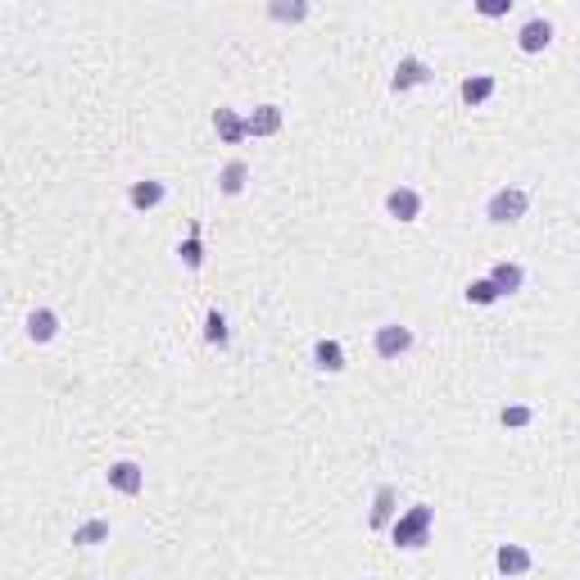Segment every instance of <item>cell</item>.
Instances as JSON below:
<instances>
[{"instance_id": "1", "label": "cell", "mask_w": 580, "mask_h": 580, "mask_svg": "<svg viewBox=\"0 0 580 580\" xmlns=\"http://www.w3.org/2000/svg\"><path fill=\"white\" fill-rule=\"evenodd\" d=\"M431 526H435V508L431 503H413L408 512H399L390 521V539H395V548L417 553V548L431 544Z\"/></svg>"}, {"instance_id": "2", "label": "cell", "mask_w": 580, "mask_h": 580, "mask_svg": "<svg viewBox=\"0 0 580 580\" xmlns=\"http://www.w3.org/2000/svg\"><path fill=\"white\" fill-rule=\"evenodd\" d=\"M526 209H530V191H526V186H499V191L485 200V218H490L494 227H512V222H521V218H526Z\"/></svg>"}, {"instance_id": "3", "label": "cell", "mask_w": 580, "mask_h": 580, "mask_svg": "<svg viewBox=\"0 0 580 580\" xmlns=\"http://www.w3.org/2000/svg\"><path fill=\"white\" fill-rule=\"evenodd\" d=\"M372 350H377V359L395 363V359H404V354L413 350V332H408V327H399V323H386V327H377Z\"/></svg>"}, {"instance_id": "4", "label": "cell", "mask_w": 580, "mask_h": 580, "mask_svg": "<svg viewBox=\"0 0 580 580\" xmlns=\"http://www.w3.org/2000/svg\"><path fill=\"white\" fill-rule=\"evenodd\" d=\"M435 73H431V64L426 60H417V55H404L399 64H395V73H390V91L395 96H404V91H413V87H426Z\"/></svg>"}, {"instance_id": "5", "label": "cell", "mask_w": 580, "mask_h": 580, "mask_svg": "<svg viewBox=\"0 0 580 580\" xmlns=\"http://www.w3.org/2000/svg\"><path fill=\"white\" fill-rule=\"evenodd\" d=\"M105 481H109V490H118V494H127V499L145 490V472H141V463H132V458H118V463H109Z\"/></svg>"}, {"instance_id": "6", "label": "cell", "mask_w": 580, "mask_h": 580, "mask_svg": "<svg viewBox=\"0 0 580 580\" xmlns=\"http://www.w3.org/2000/svg\"><path fill=\"white\" fill-rule=\"evenodd\" d=\"M386 213H390L395 222H417L422 195H417L413 186H390V191H386Z\"/></svg>"}, {"instance_id": "7", "label": "cell", "mask_w": 580, "mask_h": 580, "mask_svg": "<svg viewBox=\"0 0 580 580\" xmlns=\"http://www.w3.org/2000/svg\"><path fill=\"white\" fill-rule=\"evenodd\" d=\"M164 200H168V186H164L159 177H141V182H132V186H127V204H132V209H141V213L159 209Z\"/></svg>"}, {"instance_id": "8", "label": "cell", "mask_w": 580, "mask_h": 580, "mask_svg": "<svg viewBox=\"0 0 580 580\" xmlns=\"http://www.w3.org/2000/svg\"><path fill=\"white\" fill-rule=\"evenodd\" d=\"M517 46H521L526 55H539V51H548V46H553V23H548V19H530V23H521V33H517Z\"/></svg>"}, {"instance_id": "9", "label": "cell", "mask_w": 580, "mask_h": 580, "mask_svg": "<svg viewBox=\"0 0 580 580\" xmlns=\"http://www.w3.org/2000/svg\"><path fill=\"white\" fill-rule=\"evenodd\" d=\"M213 132H218L222 145H240V141L249 136V132H245V118H240L236 109H227V105L213 109Z\"/></svg>"}, {"instance_id": "10", "label": "cell", "mask_w": 580, "mask_h": 580, "mask_svg": "<svg viewBox=\"0 0 580 580\" xmlns=\"http://www.w3.org/2000/svg\"><path fill=\"white\" fill-rule=\"evenodd\" d=\"M309 14H313V0H267V19L272 23H290V28H295Z\"/></svg>"}, {"instance_id": "11", "label": "cell", "mask_w": 580, "mask_h": 580, "mask_svg": "<svg viewBox=\"0 0 580 580\" xmlns=\"http://www.w3.org/2000/svg\"><path fill=\"white\" fill-rule=\"evenodd\" d=\"M60 336V313L55 309H33L28 313V341L33 345H51Z\"/></svg>"}, {"instance_id": "12", "label": "cell", "mask_w": 580, "mask_h": 580, "mask_svg": "<svg viewBox=\"0 0 580 580\" xmlns=\"http://www.w3.org/2000/svg\"><path fill=\"white\" fill-rule=\"evenodd\" d=\"M395 503H399L395 485H377V494H372V512H368V526H372V530H386V526L395 521Z\"/></svg>"}, {"instance_id": "13", "label": "cell", "mask_w": 580, "mask_h": 580, "mask_svg": "<svg viewBox=\"0 0 580 580\" xmlns=\"http://www.w3.org/2000/svg\"><path fill=\"white\" fill-rule=\"evenodd\" d=\"M245 132L249 136H276L281 132V105H258L254 114H245Z\"/></svg>"}, {"instance_id": "14", "label": "cell", "mask_w": 580, "mask_h": 580, "mask_svg": "<svg viewBox=\"0 0 580 580\" xmlns=\"http://www.w3.org/2000/svg\"><path fill=\"white\" fill-rule=\"evenodd\" d=\"M494 566H499L503 575H526V571L535 566V557H530L521 544H499V553H494Z\"/></svg>"}, {"instance_id": "15", "label": "cell", "mask_w": 580, "mask_h": 580, "mask_svg": "<svg viewBox=\"0 0 580 580\" xmlns=\"http://www.w3.org/2000/svg\"><path fill=\"white\" fill-rule=\"evenodd\" d=\"M490 281L503 290V295H517V290L526 285V267H521V263H512V258H499V263L490 267Z\"/></svg>"}, {"instance_id": "16", "label": "cell", "mask_w": 580, "mask_h": 580, "mask_svg": "<svg viewBox=\"0 0 580 580\" xmlns=\"http://www.w3.org/2000/svg\"><path fill=\"white\" fill-rule=\"evenodd\" d=\"M494 87H499V82H494V73H472V78H463L458 96H463V105H472V109H476V105H485V100L494 96Z\"/></svg>"}, {"instance_id": "17", "label": "cell", "mask_w": 580, "mask_h": 580, "mask_svg": "<svg viewBox=\"0 0 580 580\" xmlns=\"http://www.w3.org/2000/svg\"><path fill=\"white\" fill-rule=\"evenodd\" d=\"M313 368L318 372H345V350H341V341H318L313 345Z\"/></svg>"}, {"instance_id": "18", "label": "cell", "mask_w": 580, "mask_h": 580, "mask_svg": "<svg viewBox=\"0 0 580 580\" xmlns=\"http://www.w3.org/2000/svg\"><path fill=\"white\" fill-rule=\"evenodd\" d=\"M177 258H182L191 272H200V267H204V240H200V222H191V227H186V240L177 245Z\"/></svg>"}, {"instance_id": "19", "label": "cell", "mask_w": 580, "mask_h": 580, "mask_svg": "<svg viewBox=\"0 0 580 580\" xmlns=\"http://www.w3.org/2000/svg\"><path fill=\"white\" fill-rule=\"evenodd\" d=\"M463 295H467V304L490 309V304H499V300H503V290H499L490 276H476V281H467V290H463Z\"/></svg>"}, {"instance_id": "20", "label": "cell", "mask_w": 580, "mask_h": 580, "mask_svg": "<svg viewBox=\"0 0 580 580\" xmlns=\"http://www.w3.org/2000/svg\"><path fill=\"white\" fill-rule=\"evenodd\" d=\"M245 182H249V164H245V159H231V164L218 173V191H222V195H240Z\"/></svg>"}, {"instance_id": "21", "label": "cell", "mask_w": 580, "mask_h": 580, "mask_svg": "<svg viewBox=\"0 0 580 580\" xmlns=\"http://www.w3.org/2000/svg\"><path fill=\"white\" fill-rule=\"evenodd\" d=\"M204 341H209L213 350H231V327H227V318H222L218 309L204 313Z\"/></svg>"}, {"instance_id": "22", "label": "cell", "mask_w": 580, "mask_h": 580, "mask_svg": "<svg viewBox=\"0 0 580 580\" xmlns=\"http://www.w3.org/2000/svg\"><path fill=\"white\" fill-rule=\"evenodd\" d=\"M109 539V521L105 517H91V521H82L78 530H73V544L78 548H96V544H105Z\"/></svg>"}, {"instance_id": "23", "label": "cell", "mask_w": 580, "mask_h": 580, "mask_svg": "<svg viewBox=\"0 0 580 580\" xmlns=\"http://www.w3.org/2000/svg\"><path fill=\"white\" fill-rule=\"evenodd\" d=\"M499 422H503L508 431H521V426L535 422V408H530V404H508V408L499 413Z\"/></svg>"}, {"instance_id": "24", "label": "cell", "mask_w": 580, "mask_h": 580, "mask_svg": "<svg viewBox=\"0 0 580 580\" xmlns=\"http://www.w3.org/2000/svg\"><path fill=\"white\" fill-rule=\"evenodd\" d=\"M472 10H476L481 19H508L512 0H472Z\"/></svg>"}]
</instances>
